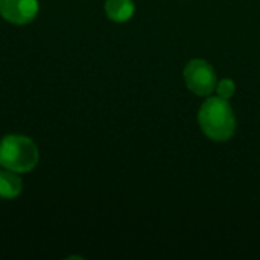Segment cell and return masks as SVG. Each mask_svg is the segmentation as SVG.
<instances>
[{"label":"cell","mask_w":260,"mask_h":260,"mask_svg":"<svg viewBox=\"0 0 260 260\" xmlns=\"http://www.w3.org/2000/svg\"><path fill=\"white\" fill-rule=\"evenodd\" d=\"M198 122L203 133L215 142H227L236 131V119L230 104L222 98H209L200 108Z\"/></svg>","instance_id":"1"},{"label":"cell","mask_w":260,"mask_h":260,"mask_svg":"<svg viewBox=\"0 0 260 260\" xmlns=\"http://www.w3.org/2000/svg\"><path fill=\"white\" fill-rule=\"evenodd\" d=\"M215 90H216V93H218L219 98L229 101V99L235 94L236 85H235V82H233L232 79H222V81H219V82L216 84V88H215Z\"/></svg>","instance_id":"7"},{"label":"cell","mask_w":260,"mask_h":260,"mask_svg":"<svg viewBox=\"0 0 260 260\" xmlns=\"http://www.w3.org/2000/svg\"><path fill=\"white\" fill-rule=\"evenodd\" d=\"M105 12L110 20H113L116 23H123L133 17L134 3H133V0H107Z\"/></svg>","instance_id":"6"},{"label":"cell","mask_w":260,"mask_h":260,"mask_svg":"<svg viewBox=\"0 0 260 260\" xmlns=\"http://www.w3.org/2000/svg\"><path fill=\"white\" fill-rule=\"evenodd\" d=\"M40 160L37 145L26 136L9 134L0 142V165L17 174L30 172Z\"/></svg>","instance_id":"2"},{"label":"cell","mask_w":260,"mask_h":260,"mask_svg":"<svg viewBox=\"0 0 260 260\" xmlns=\"http://www.w3.org/2000/svg\"><path fill=\"white\" fill-rule=\"evenodd\" d=\"M183 78L187 88L198 96H209L218 84L213 67L204 59L189 61L184 67Z\"/></svg>","instance_id":"3"},{"label":"cell","mask_w":260,"mask_h":260,"mask_svg":"<svg viewBox=\"0 0 260 260\" xmlns=\"http://www.w3.org/2000/svg\"><path fill=\"white\" fill-rule=\"evenodd\" d=\"M38 14V0H0V15L12 24H27Z\"/></svg>","instance_id":"4"},{"label":"cell","mask_w":260,"mask_h":260,"mask_svg":"<svg viewBox=\"0 0 260 260\" xmlns=\"http://www.w3.org/2000/svg\"><path fill=\"white\" fill-rule=\"evenodd\" d=\"M23 190V181L20 175L14 171L6 169L5 172H0V197L5 200H14L17 198Z\"/></svg>","instance_id":"5"}]
</instances>
